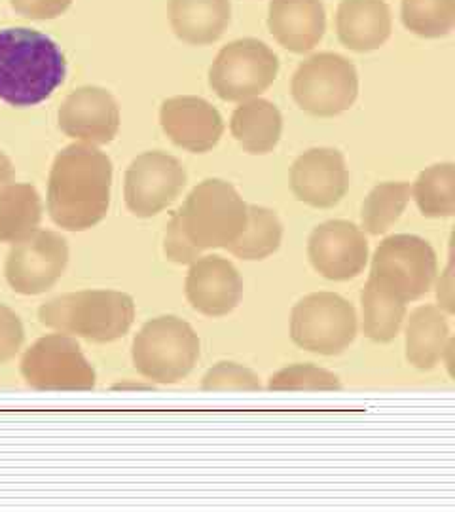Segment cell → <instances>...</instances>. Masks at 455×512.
<instances>
[{
  "instance_id": "cell-1",
  "label": "cell",
  "mask_w": 455,
  "mask_h": 512,
  "mask_svg": "<svg viewBox=\"0 0 455 512\" xmlns=\"http://www.w3.org/2000/svg\"><path fill=\"white\" fill-rule=\"evenodd\" d=\"M112 162L91 145H69L55 156L48 181V213L57 226L84 232L107 217Z\"/></svg>"
},
{
  "instance_id": "cell-2",
  "label": "cell",
  "mask_w": 455,
  "mask_h": 512,
  "mask_svg": "<svg viewBox=\"0 0 455 512\" xmlns=\"http://www.w3.org/2000/svg\"><path fill=\"white\" fill-rule=\"evenodd\" d=\"M67 74L65 55L52 38L27 27L0 31V99L16 109L52 97Z\"/></svg>"
},
{
  "instance_id": "cell-3",
  "label": "cell",
  "mask_w": 455,
  "mask_h": 512,
  "mask_svg": "<svg viewBox=\"0 0 455 512\" xmlns=\"http://www.w3.org/2000/svg\"><path fill=\"white\" fill-rule=\"evenodd\" d=\"M42 325L84 340L109 344L128 334L135 319V302L118 291L63 294L38 310Z\"/></svg>"
},
{
  "instance_id": "cell-4",
  "label": "cell",
  "mask_w": 455,
  "mask_h": 512,
  "mask_svg": "<svg viewBox=\"0 0 455 512\" xmlns=\"http://www.w3.org/2000/svg\"><path fill=\"white\" fill-rule=\"evenodd\" d=\"M188 239L198 249H219L236 241L247 226V203L220 179L198 184L177 211Z\"/></svg>"
},
{
  "instance_id": "cell-5",
  "label": "cell",
  "mask_w": 455,
  "mask_h": 512,
  "mask_svg": "<svg viewBox=\"0 0 455 512\" xmlns=\"http://www.w3.org/2000/svg\"><path fill=\"white\" fill-rule=\"evenodd\" d=\"M133 365L152 382L175 384L186 378L200 359V338L173 315L148 321L133 342Z\"/></svg>"
},
{
  "instance_id": "cell-6",
  "label": "cell",
  "mask_w": 455,
  "mask_h": 512,
  "mask_svg": "<svg viewBox=\"0 0 455 512\" xmlns=\"http://www.w3.org/2000/svg\"><path fill=\"white\" fill-rule=\"evenodd\" d=\"M296 105L313 116L330 118L351 109L359 93V76L344 55H311L292 76Z\"/></svg>"
},
{
  "instance_id": "cell-7",
  "label": "cell",
  "mask_w": 455,
  "mask_h": 512,
  "mask_svg": "<svg viewBox=\"0 0 455 512\" xmlns=\"http://www.w3.org/2000/svg\"><path fill=\"white\" fill-rule=\"evenodd\" d=\"M291 336L298 348L338 355L357 336V313L340 294H310L292 308Z\"/></svg>"
},
{
  "instance_id": "cell-8",
  "label": "cell",
  "mask_w": 455,
  "mask_h": 512,
  "mask_svg": "<svg viewBox=\"0 0 455 512\" xmlns=\"http://www.w3.org/2000/svg\"><path fill=\"white\" fill-rule=\"evenodd\" d=\"M279 73L272 48L256 38H241L220 50L209 71V86L224 101L243 103L266 92Z\"/></svg>"
},
{
  "instance_id": "cell-9",
  "label": "cell",
  "mask_w": 455,
  "mask_h": 512,
  "mask_svg": "<svg viewBox=\"0 0 455 512\" xmlns=\"http://www.w3.org/2000/svg\"><path fill=\"white\" fill-rule=\"evenodd\" d=\"M21 374L38 391H91L95 370L69 334H50L21 359Z\"/></svg>"
},
{
  "instance_id": "cell-10",
  "label": "cell",
  "mask_w": 455,
  "mask_h": 512,
  "mask_svg": "<svg viewBox=\"0 0 455 512\" xmlns=\"http://www.w3.org/2000/svg\"><path fill=\"white\" fill-rule=\"evenodd\" d=\"M437 274V253L431 243L410 234L383 239L370 268V275L382 279L406 304L429 293Z\"/></svg>"
},
{
  "instance_id": "cell-11",
  "label": "cell",
  "mask_w": 455,
  "mask_h": 512,
  "mask_svg": "<svg viewBox=\"0 0 455 512\" xmlns=\"http://www.w3.org/2000/svg\"><path fill=\"white\" fill-rule=\"evenodd\" d=\"M186 186V169L165 152L154 150L137 156L126 171V203L141 219L162 213Z\"/></svg>"
},
{
  "instance_id": "cell-12",
  "label": "cell",
  "mask_w": 455,
  "mask_h": 512,
  "mask_svg": "<svg viewBox=\"0 0 455 512\" xmlns=\"http://www.w3.org/2000/svg\"><path fill=\"white\" fill-rule=\"evenodd\" d=\"M69 264V245L59 234L37 230L16 243L6 258V279L19 294L50 291Z\"/></svg>"
},
{
  "instance_id": "cell-13",
  "label": "cell",
  "mask_w": 455,
  "mask_h": 512,
  "mask_svg": "<svg viewBox=\"0 0 455 512\" xmlns=\"http://www.w3.org/2000/svg\"><path fill=\"white\" fill-rule=\"evenodd\" d=\"M311 266L330 281H347L361 274L368 262L364 232L347 220H328L311 232Z\"/></svg>"
},
{
  "instance_id": "cell-14",
  "label": "cell",
  "mask_w": 455,
  "mask_h": 512,
  "mask_svg": "<svg viewBox=\"0 0 455 512\" xmlns=\"http://www.w3.org/2000/svg\"><path fill=\"white\" fill-rule=\"evenodd\" d=\"M292 194L317 209L334 207L349 190L346 158L336 148H311L291 169Z\"/></svg>"
},
{
  "instance_id": "cell-15",
  "label": "cell",
  "mask_w": 455,
  "mask_h": 512,
  "mask_svg": "<svg viewBox=\"0 0 455 512\" xmlns=\"http://www.w3.org/2000/svg\"><path fill=\"white\" fill-rule=\"evenodd\" d=\"M59 128L91 147L109 145L120 129L118 103L107 90L84 86L71 93L59 109Z\"/></svg>"
},
{
  "instance_id": "cell-16",
  "label": "cell",
  "mask_w": 455,
  "mask_h": 512,
  "mask_svg": "<svg viewBox=\"0 0 455 512\" xmlns=\"http://www.w3.org/2000/svg\"><path fill=\"white\" fill-rule=\"evenodd\" d=\"M160 122L165 135L190 152L203 154L217 143L224 133V122L219 110L201 97L182 95L164 101L160 110Z\"/></svg>"
},
{
  "instance_id": "cell-17",
  "label": "cell",
  "mask_w": 455,
  "mask_h": 512,
  "mask_svg": "<svg viewBox=\"0 0 455 512\" xmlns=\"http://www.w3.org/2000/svg\"><path fill=\"white\" fill-rule=\"evenodd\" d=\"M243 294V281L232 262L220 256H200L190 264L186 298L194 310L209 317L234 311Z\"/></svg>"
},
{
  "instance_id": "cell-18",
  "label": "cell",
  "mask_w": 455,
  "mask_h": 512,
  "mask_svg": "<svg viewBox=\"0 0 455 512\" xmlns=\"http://www.w3.org/2000/svg\"><path fill=\"white\" fill-rule=\"evenodd\" d=\"M268 27L283 48L306 54L327 31L325 6L321 0H272Z\"/></svg>"
},
{
  "instance_id": "cell-19",
  "label": "cell",
  "mask_w": 455,
  "mask_h": 512,
  "mask_svg": "<svg viewBox=\"0 0 455 512\" xmlns=\"http://www.w3.org/2000/svg\"><path fill=\"white\" fill-rule=\"evenodd\" d=\"M340 42L353 52H372L391 35V10L385 0H342L336 14Z\"/></svg>"
},
{
  "instance_id": "cell-20",
  "label": "cell",
  "mask_w": 455,
  "mask_h": 512,
  "mask_svg": "<svg viewBox=\"0 0 455 512\" xmlns=\"http://www.w3.org/2000/svg\"><path fill=\"white\" fill-rule=\"evenodd\" d=\"M230 19V0H169V21L175 35L192 46L217 42Z\"/></svg>"
},
{
  "instance_id": "cell-21",
  "label": "cell",
  "mask_w": 455,
  "mask_h": 512,
  "mask_svg": "<svg viewBox=\"0 0 455 512\" xmlns=\"http://www.w3.org/2000/svg\"><path fill=\"white\" fill-rule=\"evenodd\" d=\"M230 129L237 143L249 154H268L281 139L283 118L273 103L255 97L237 107Z\"/></svg>"
},
{
  "instance_id": "cell-22",
  "label": "cell",
  "mask_w": 455,
  "mask_h": 512,
  "mask_svg": "<svg viewBox=\"0 0 455 512\" xmlns=\"http://www.w3.org/2000/svg\"><path fill=\"white\" fill-rule=\"evenodd\" d=\"M448 321L440 308L421 306L406 325V359L418 370H431L442 359L448 344Z\"/></svg>"
},
{
  "instance_id": "cell-23",
  "label": "cell",
  "mask_w": 455,
  "mask_h": 512,
  "mask_svg": "<svg viewBox=\"0 0 455 512\" xmlns=\"http://www.w3.org/2000/svg\"><path fill=\"white\" fill-rule=\"evenodd\" d=\"M361 300L364 334L378 344L395 340L406 315V302L401 296L387 287L382 279L370 275Z\"/></svg>"
},
{
  "instance_id": "cell-24",
  "label": "cell",
  "mask_w": 455,
  "mask_h": 512,
  "mask_svg": "<svg viewBox=\"0 0 455 512\" xmlns=\"http://www.w3.org/2000/svg\"><path fill=\"white\" fill-rule=\"evenodd\" d=\"M42 220V200L31 184L10 183L0 192V241L19 243L33 236Z\"/></svg>"
},
{
  "instance_id": "cell-25",
  "label": "cell",
  "mask_w": 455,
  "mask_h": 512,
  "mask_svg": "<svg viewBox=\"0 0 455 512\" xmlns=\"http://www.w3.org/2000/svg\"><path fill=\"white\" fill-rule=\"evenodd\" d=\"M281 239L283 224L279 217L266 207L247 205V226L226 249L243 260H262L279 249Z\"/></svg>"
},
{
  "instance_id": "cell-26",
  "label": "cell",
  "mask_w": 455,
  "mask_h": 512,
  "mask_svg": "<svg viewBox=\"0 0 455 512\" xmlns=\"http://www.w3.org/2000/svg\"><path fill=\"white\" fill-rule=\"evenodd\" d=\"M419 211L427 219H448L455 213V165L437 164L419 173L412 188Z\"/></svg>"
},
{
  "instance_id": "cell-27",
  "label": "cell",
  "mask_w": 455,
  "mask_h": 512,
  "mask_svg": "<svg viewBox=\"0 0 455 512\" xmlns=\"http://www.w3.org/2000/svg\"><path fill=\"white\" fill-rule=\"evenodd\" d=\"M412 188L408 183H382L366 196L361 211L364 232L370 236L385 234L397 220L401 219L410 202Z\"/></svg>"
},
{
  "instance_id": "cell-28",
  "label": "cell",
  "mask_w": 455,
  "mask_h": 512,
  "mask_svg": "<svg viewBox=\"0 0 455 512\" xmlns=\"http://www.w3.org/2000/svg\"><path fill=\"white\" fill-rule=\"evenodd\" d=\"M401 16L418 37H446L455 25V0H402Z\"/></svg>"
},
{
  "instance_id": "cell-29",
  "label": "cell",
  "mask_w": 455,
  "mask_h": 512,
  "mask_svg": "<svg viewBox=\"0 0 455 512\" xmlns=\"http://www.w3.org/2000/svg\"><path fill=\"white\" fill-rule=\"evenodd\" d=\"M268 389L272 391H340L342 382L336 374L315 365H292L273 374Z\"/></svg>"
},
{
  "instance_id": "cell-30",
  "label": "cell",
  "mask_w": 455,
  "mask_h": 512,
  "mask_svg": "<svg viewBox=\"0 0 455 512\" xmlns=\"http://www.w3.org/2000/svg\"><path fill=\"white\" fill-rule=\"evenodd\" d=\"M203 391H260L262 385L255 372L237 363L213 366L201 382Z\"/></svg>"
},
{
  "instance_id": "cell-31",
  "label": "cell",
  "mask_w": 455,
  "mask_h": 512,
  "mask_svg": "<svg viewBox=\"0 0 455 512\" xmlns=\"http://www.w3.org/2000/svg\"><path fill=\"white\" fill-rule=\"evenodd\" d=\"M164 251L165 256L171 262H177V264H192L201 256V249H198L186 236L181 219H179V213H173V217L167 224Z\"/></svg>"
},
{
  "instance_id": "cell-32",
  "label": "cell",
  "mask_w": 455,
  "mask_h": 512,
  "mask_svg": "<svg viewBox=\"0 0 455 512\" xmlns=\"http://www.w3.org/2000/svg\"><path fill=\"white\" fill-rule=\"evenodd\" d=\"M25 340V330L18 315L0 304V365L14 359Z\"/></svg>"
},
{
  "instance_id": "cell-33",
  "label": "cell",
  "mask_w": 455,
  "mask_h": 512,
  "mask_svg": "<svg viewBox=\"0 0 455 512\" xmlns=\"http://www.w3.org/2000/svg\"><path fill=\"white\" fill-rule=\"evenodd\" d=\"M19 16L27 19H54L61 16L73 0H10Z\"/></svg>"
},
{
  "instance_id": "cell-34",
  "label": "cell",
  "mask_w": 455,
  "mask_h": 512,
  "mask_svg": "<svg viewBox=\"0 0 455 512\" xmlns=\"http://www.w3.org/2000/svg\"><path fill=\"white\" fill-rule=\"evenodd\" d=\"M437 296L438 302H440V308L448 311V313H454V264L450 262L446 272L440 275V281L437 285Z\"/></svg>"
},
{
  "instance_id": "cell-35",
  "label": "cell",
  "mask_w": 455,
  "mask_h": 512,
  "mask_svg": "<svg viewBox=\"0 0 455 512\" xmlns=\"http://www.w3.org/2000/svg\"><path fill=\"white\" fill-rule=\"evenodd\" d=\"M12 179H14V165L4 152H0V192L12 183Z\"/></svg>"
}]
</instances>
